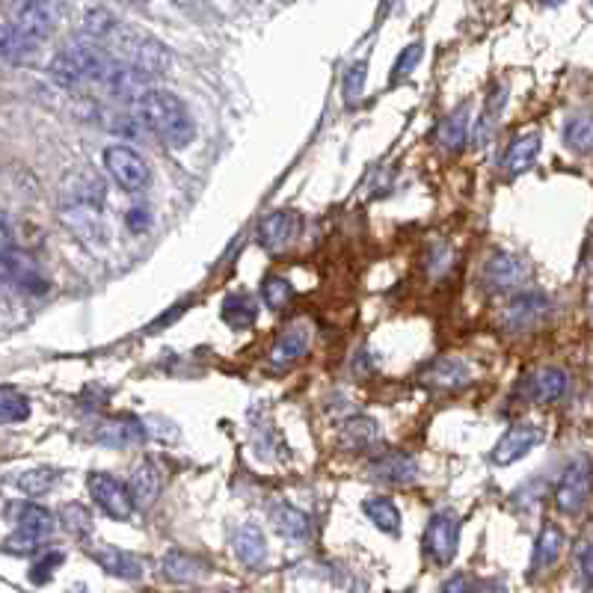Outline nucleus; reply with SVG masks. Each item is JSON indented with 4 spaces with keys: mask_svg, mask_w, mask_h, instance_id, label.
I'll use <instances>...</instances> for the list:
<instances>
[{
    "mask_svg": "<svg viewBox=\"0 0 593 593\" xmlns=\"http://www.w3.org/2000/svg\"><path fill=\"white\" fill-rule=\"evenodd\" d=\"M422 54H424L422 42H413V45H407V48L401 51V57H398L395 69H392V81L398 84V81L410 78V75L416 72V66L422 63Z\"/></svg>",
    "mask_w": 593,
    "mask_h": 593,
    "instance_id": "obj_36",
    "label": "nucleus"
},
{
    "mask_svg": "<svg viewBox=\"0 0 593 593\" xmlns=\"http://www.w3.org/2000/svg\"><path fill=\"white\" fill-rule=\"evenodd\" d=\"M161 570L170 582H178V585H193V582H202L208 576V564L190 552H181V549H172L164 555L161 561Z\"/></svg>",
    "mask_w": 593,
    "mask_h": 593,
    "instance_id": "obj_19",
    "label": "nucleus"
},
{
    "mask_svg": "<svg viewBox=\"0 0 593 593\" xmlns=\"http://www.w3.org/2000/svg\"><path fill=\"white\" fill-rule=\"evenodd\" d=\"M291 297H294V285L285 276H264V282H261V300H264L267 309L282 312L291 303Z\"/></svg>",
    "mask_w": 593,
    "mask_h": 593,
    "instance_id": "obj_34",
    "label": "nucleus"
},
{
    "mask_svg": "<svg viewBox=\"0 0 593 593\" xmlns=\"http://www.w3.org/2000/svg\"><path fill=\"white\" fill-rule=\"evenodd\" d=\"M30 416V398L15 386H0V422H24Z\"/></svg>",
    "mask_w": 593,
    "mask_h": 593,
    "instance_id": "obj_33",
    "label": "nucleus"
},
{
    "mask_svg": "<svg viewBox=\"0 0 593 593\" xmlns=\"http://www.w3.org/2000/svg\"><path fill=\"white\" fill-rule=\"evenodd\" d=\"M89 496H92V502L104 510L110 519H131L134 510H137V502L131 496V487L122 484L110 472H92L89 475Z\"/></svg>",
    "mask_w": 593,
    "mask_h": 593,
    "instance_id": "obj_7",
    "label": "nucleus"
},
{
    "mask_svg": "<svg viewBox=\"0 0 593 593\" xmlns=\"http://www.w3.org/2000/svg\"><path fill=\"white\" fill-rule=\"evenodd\" d=\"M531 276L528 261H522L513 253H493L487 258L484 270H481V282L487 291H513L522 288Z\"/></svg>",
    "mask_w": 593,
    "mask_h": 593,
    "instance_id": "obj_10",
    "label": "nucleus"
},
{
    "mask_svg": "<svg viewBox=\"0 0 593 593\" xmlns=\"http://www.w3.org/2000/svg\"><path fill=\"white\" fill-rule=\"evenodd\" d=\"M104 170L125 193H140L152 181L149 164L131 146H110V149H104Z\"/></svg>",
    "mask_w": 593,
    "mask_h": 593,
    "instance_id": "obj_5",
    "label": "nucleus"
},
{
    "mask_svg": "<svg viewBox=\"0 0 593 593\" xmlns=\"http://www.w3.org/2000/svg\"><path fill=\"white\" fill-rule=\"evenodd\" d=\"M469 104H463L460 110H451L439 128H436V143L448 152H460L469 143Z\"/></svg>",
    "mask_w": 593,
    "mask_h": 593,
    "instance_id": "obj_24",
    "label": "nucleus"
},
{
    "mask_svg": "<svg viewBox=\"0 0 593 593\" xmlns=\"http://www.w3.org/2000/svg\"><path fill=\"white\" fill-rule=\"evenodd\" d=\"M564 143H567V149H573L579 155L593 152V113H579L567 122Z\"/></svg>",
    "mask_w": 593,
    "mask_h": 593,
    "instance_id": "obj_32",
    "label": "nucleus"
},
{
    "mask_svg": "<svg viewBox=\"0 0 593 593\" xmlns=\"http://www.w3.org/2000/svg\"><path fill=\"white\" fill-rule=\"evenodd\" d=\"M12 516H15V534L6 543L12 552H30L42 546L51 537L54 522H57L51 510L39 508V505H18Z\"/></svg>",
    "mask_w": 593,
    "mask_h": 593,
    "instance_id": "obj_6",
    "label": "nucleus"
},
{
    "mask_svg": "<svg viewBox=\"0 0 593 593\" xmlns=\"http://www.w3.org/2000/svg\"><path fill=\"white\" fill-rule=\"evenodd\" d=\"M362 510H365V516H368L383 534H392V537L401 534V513H398L392 499H386V496H371V499L362 502Z\"/></svg>",
    "mask_w": 593,
    "mask_h": 593,
    "instance_id": "obj_29",
    "label": "nucleus"
},
{
    "mask_svg": "<svg viewBox=\"0 0 593 593\" xmlns=\"http://www.w3.org/2000/svg\"><path fill=\"white\" fill-rule=\"evenodd\" d=\"M564 552V531L552 522H546L537 534V543H534V555H531V573H543L549 570Z\"/></svg>",
    "mask_w": 593,
    "mask_h": 593,
    "instance_id": "obj_23",
    "label": "nucleus"
},
{
    "mask_svg": "<svg viewBox=\"0 0 593 593\" xmlns=\"http://www.w3.org/2000/svg\"><path fill=\"white\" fill-rule=\"evenodd\" d=\"M522 392H525V398L534 401V404H558V401H564L567 392H570V377H567V371L546 365V368H537V371L528 374Z\"/></svg>",
    "mask_w": 593,
    "mask_h": 593,
    "instance_id": "obj_14",
    "label": "nucleus"
},
{
    "mask_svg": "<svg viewBox=\"0 0 593 593\" xmlns=\"http://www.w3.org/2000/svg\"><path fill=\"white\" fill-rule=\"evenodd\" d=\"M125 223H128V229H131V232H143V229L149 226V211L134 208V211H128V214H125Z\"/></svg>",
    "mask_w": 593,
    "mask_h": 593,
    "instance_id": "obj_43",
    "label": "nucleus"
},
{
    "mask_svg": "<svg viewBox=\"0 0 593 593\" xmlns=\"http://www.w3.org/2000/svg\"><path fill=\"white\" fill-rule=\"evenodd\" d=\"M472 380V371L463 359L445 356L430 362L422 371V383L427 389H439V392H451V389H463Z\"/></svg>",
    "mask_w": 593,
    "mask_h": 593,
    "instance_id": "obj_16",
    "label": "nucleus"
},
{
    "mask_svg": "<svg viewBox=\"0 0 593 593\" xmlns=\"http://www.w3.org/2000/svg\"><path fill=\"white\" fill-rule=\"evenodd\" d=\"M39 42L21 33L15 24H0V57L9 63H24L36 54Z\"/></svg>",
    "mask_w": 593,
    "mask_h": 593,
    "instance_id": "obj_28",
    "label": "nucleus"
},
{
    "mask_svg": "<svg viewBox=\"0 0 593 593\" xmlns=\"http://www.w3.org/2000/svg\"><path fill=\"white\" fill-rule=\"evenodd\" d=\"M552 309V300L540 291H519L510 297V303L502 309V327L510 333L531 330L537 321H543Z\"/></svg>",
    "mask_w": 593,
    "mask_h": 593,
    "instance_id": "obj_9",
    "label": "nucleus"
},
{
    "mask_svg": "<svg viewBox=\"0 0 593 593\" xmlns=\"http://www.w3.org/2000/svg\"><path fill=\"white\" fill-rule=\"evenodd\" d=\"M505 104H508V89L505 86H496L493 95L487 98V107H484L481 119H478V131H475V143L478 146L481 143H490V137L496 134V125H499V116H502Z\"/></svg>",
    "mask_w": 593,
    "mask_h": 593,
    "instance_id": "obj_31",
    "label": "nucleus"
},
{
    "mask_svg": "<svg viewBox=\"0 0 593 593\" xmlns=\"http://www.w3.org/2000/svg\"><path fill=\"white\" fill-rule=\"evenodd\" d=\"M60 564H63V552H48V555H42V558L30 567V579H33L36 585H42V582H48V576H51Z\"/></svg>",
    "mask_w": 593,
    "mask_h": 593,
    "instance_id": "obj_39",
    "label": "nucleus"
},
{
    "mask_svg": "<svg viewBox=\"0 0 593 593\" xmlns=\"http://www.w3.org/2000/svg\"><path fill=\"white\" fill-rule=\"evenodd\" d=\"M18 6H27V9H36L54 21L63 18V9H66V0H18Z\"/></svg>",
    "mask_w": 593,
    "mask_h": 593,
    "instance_id": "obj_40",
    "label": "nucleus"
},
{
    "mask_svg": "<svg viewBox=\"0 0 593 593\" xmlns=\"http://www.w3.org/2000/svg\"><path fill=\"white\" fill-rule=\"evenodd\" d=\"M178 3H187V0H178Z\"/></svg>",
    "mask_w": 593,
    "mask_h": 593,
    "instance_id": "obj_48",
    "label": "nucleus"
},
{
    "mask_svg": "<svg viewBox=\"0 0 593 593\" xmlns=\"http://www.w3.org/2000/svg\"><path fill=\"white\" fill-rule=\"evenodd\" d=\"M220 318L232 327V330H250L258 318V306H255L253 294L247 291H229L220 303Z\"/></svg>",
    "mask_w": 593,
    "mask_h": 593,
    "instance_id": "obj_22",
    "label": "nucleus"
},
{
    "mask_svg": "<svg viewBox=\"0 0 593 593\" xmlns=\"http://www.w3.org/2000/svg\"><path fill=\"white\" fill-rule=\"evenodd\" d=\"M101 45H107V51H110L116 60L134 66V69L143 72L146 78H158V75H164V72L170 69V51H167V45L158 42V39L149 36V33L134 30V27L116 24V27L110 30V36H107Z\"/></svg>",
    "mask_w": 593,
    "mask_h": 593,
    "instance_id": "obj_3",
    "label": "nucleus"
},
{
    "mask_svg": "<svg viewBox=\"0 0 593 593\" xmlns=\"http://www.w3.org/2000/svg\"><path fill=\"white\" fill-rule=\"evenodd\" d=\"M442 593H472V585L466 576H451L445 585H442Z\"/></svg>",
    "mask_w": 593,
    "mask_h": 593,
    "instance_id": "obj_44",
    "label": "nucleus"
},
{
    "mask_svg": "<svg viewBox=\"0 0 593 593\" xmlns=\"http://www.w3.org/2000/svg\"><path fill=\"white\" fill-rule=\"evenodd\" d=\"M368 475L380 484H413L419 478V463L413 454L404 451H386L368 463Z\"/></svg>",
    "mask_w": 593,
    "mask_h": 593,
    "instance_id": "obj_15",
    "label": "nucleus"
},
{
    "mask_svg": "<svg viewBox=\"0 0 593 593\" xmlns=\"http://www.w3.org/2000/svg\"><path fill=\"white\" fill-rule=\"evenodd\" d=\"M270 522L285 540H306L309 531H312L309 516L300 508H294V505H285V502H279L276 508L270 510Z\"/></svg>",
    "mask_w": 593,
    "mask_h": 593,
    "instance_id": "obj_26",
    "label": "nucleus"
},
{
    "mask_svg": "<svg viewBox=\"0 0 593 593\" xmlns=\"http://www.w3.org/2000/svg\"><path fill=\"white\" fill-rule=\"evenodd\" d=\"M365 78H368V63L365 60L353 63L347 69V75H344V98H347V104H356V98L365 89Z\"/></svg>",
    "mask_w": 593,
    "mask_h": 593,
    "instance_id": "obj_37",
    "label": "nucleus"
},
{
    "mask_svg": "<svg viewBox=\"0 0 593 593\" xmlns=\"http://www.w3.org/2000/svg\"><path fill=\"white\" fill-rule=\"evenodd\" d=\"M341 442L347 445V448H356V451H362V448H368V445H374L377 442V436H380V427L374 419H368V416H353V419H347V422L341 424Z\"/></svg>",
    "mask_w": 593,
    "mask_h": 593,
    "instance_id": "obj_30",
    "label": "nucleus"
},
{
    "mask_svg": "<svg viewBox=\"0 0 593 593\" xmlns=\"http://www.w3.org/2000/svg\"><path fill=\"white\" fill-rule=\"evenodd\" d=\"M591 318H593V294H591Z\"/></svg>",
    "mask_w": 593,
    "mask_h": 593,
    "instance_id": "obj_47",
    "label": "nucleus"
},
{
    "mask_svg": "<svg viewBox=\"0 0 593 593\" xmlns=\"http://www.w3.org/2000/svg\"><path fill=\"white\" fill-rule=\"evenodd\" d=\"M0 276L9 285H15L18 291H27V294H45L48 291V279L39 270V264L27 253H21L18 247L0 258Z\"/></svg>",
    "mask_w": 593,
    "mask_h": 593,
    "instance_id": "obj_12",
    "label": "nucleus"
},
{
    "mask_svg": "<svg viewBox=\"0 0 593 593\" xmlns=\"http://www.w3.org/2000/svg\"><path fill=\"white\" fill-rule=\"evenodd\" d=\"M309 344H312V333H309V327H303V324H294L291 330H285L276 344H273V350H270V368L273 371H285V368H291L294 362H300L306 353H309Z\"/></svg>",
    "mask_w": 593,
    "mask_h": 593,
    "instance_id": "obj_17",
    "label": "nucleus"
},
{
    "mask_svg": "<svg viewBox=\"0 0 593 593\" xmlns=\"http://www.w3.org/2000/svg\"><path fill=\"white\" fill-rule=\"evenodd\" d=\"M472 593H508V588H505L499 579H490V582H484V585L472 588Z\"/></svg>",
    "mask_w": 593,
    "mask_h": 593,
    "instance_id": "obj_45",
    "label": "nucleus"
},
{
    "mask_svg": "<svg viewBox=\"0 0 593 593\" xmlns=\"http://www.w3.org/2000/svg\"><path fill=\"white\" fill-rule=\"evenodd\" d=\"M460 546V522L451 510H439L430 516L427 531H424V552L430 555L433 564L445 567L454 561Z\"/></svg>",
    "mask_w": 593,
    "mask_h": 593,
    "instance_id": "obj_8",
    "label": "nucleus"
},
{
    "mask_svg": "<svg viewBox=\"0 0 593 593\" xmlns=\"http://www.w3.org/2000/svg\"><path fill=\"white\" fill-rule=\"evenodd\" d=\"M540 442H543L540 427H534V424H513V427L505 430V436L496 442V448L490 451V460L496 466H510L516 460H522L528 451H534Z\"/></svg>",
    "mask_w": 593,
    "mask_h": 593,
    "instance_id": "obj_13",
    "label": "nucleus"
},
{
    "mask_svg": "<svg viewBox=\"0 0 593 593\" xmlns=\"http://www.w3.org/2000/svg\"><path fill=\"white\" fill-rule=\"evenodd\" d=\"M300 229H303V220H300L294 211L282 208V211L267 214V217L258 223L255 238H258V244H261L267 253H279V250H288V247L300 238Z\"/></svg>",
    "mask_w": 593,
    "mask_h": 593,
    "instance_id": "obj_11",
    "label": "nucleus"
},
{
    "mask_svg": "<svg viewBox=\"0 0 593 593\" xmlns=\"http://www.w3.org/2000/svg\"><path fill=\"white\" fill-rule=\"evenodd\" d=\"M591 493L593 460L588 454H579V457H573L564 466V472H561V478L555 484V508L561 510V513H567V516H576V513H582V510L588 508Z\"/></svg>",
    "mask_w": 593,
    "mask_h": 593,
    "instance_id": "obj_4",
    "label": "nucleus"
},
{
    "mask_svg": "<svg viewBox=\"0 0 593 593\" xmlns=\"http://www.w3.org/2000/svg\"><path fill=\"white\" fill-rule=\"evenodd\" d=\"M116 66V57L92 42V39H81V42H72L66 45L48 66V75L51 81L66 89H78L84 84H107L110 72Z\"/></svg>",
    "mask_w": 593,
    "mask_h": 593,
    "instance_id": "obj_2",
    "label": "nucleus"
},
{
    "mask_svg": "<svg viewBox=\"0 0 593 593\" xmlns=\"http://www.w3.org/2000/svg\"><path fill=\"white\" fill-rule=\"evenodd\" d=\"M60 522H63V528H69L72 534H89V528H92V519H89L84 505H66L63 513H60Z\"/></svg>",
    "mask_w": 593,
    "mask_h": 593,
    "instance_id": "obj_38",
    "label": "nucleus"
},
{
    "mask_svg": "<svg viewBox=\"0 0 593 593\" xmlns=\"http://www.w3.org/2000/svg\"><path fill=\"white\" fill-rule=\"evenodd\" d=\"M579 570H582V579L593 588V540H588L579 552Z\"/></svg>",
    "mask_w": 593,
    "mask_h": 593,
    "instance_id": "obj_41",
    "label": "nucleus"
},
{
    "mask_svg": "<svg viewBox=\"0 0 593 593\" xmlns=\"http://www.w3.org/2000/svg\"><path fill=\"white\" fill-rule=\"evenodd\" d=\"M149 433H146V427L137 422L134 416H122V419H113V422H104L98 427V442H104V445H137V442H143Z\"/></svg>",
    "mask_w": 593,
    "mask_h": 593,
    "instance_id": "obj_27",
    "label": "nucleus"
},
{
    "mask_svg": "<svg viewBox=\"0 0 593 593\" xmlns=\"http://www.w3.org/2000/svg\"><path fill=\"white\" fill-rule=\"evenodd\" d=\"M232 546H235V555L244 567H261L264 558H267V540H264V531L255 522H247L235 531Z\"/></svg>",
    "mask_w": 593,
    "mask_h": 593,
    "instance_id": "obj_21",
    "label": "nucleus"
},
{
    "mask_svg": "<svg viewBox=\"0 0 593 593\" xmlns=\"http://www.w3.org/2000/svg\"><path fill=\"white\" fill-rule=\"evenodd\" d=\"M131 496L137 502V508H149L158 496H161V472L152 460H143L134 472H131Z\"/></svg>",
    "mask_w": 593,
    "mask_h": 593,
    "instance_id": "obj_25",
    "label": "nucleus"
},
{
    "mask_svg": "<svg viewBox=\"0 0 593 593\" xmlns=\"http://www.w3.org/2000/svg\"><path fill=\"white\" fill-rule=\"evenodd\" d=\"M540 134L537 131H531V134H519L513 143L508 146V152H505V158H502V170L505 175H522V172H528L534 167V161H537V155H540Z\"/></svg>",
    "mask_w": 593,
    "mask_h": 593,
    "instance_id": "obj_20",
    "label": "nucleus"
},
{
    "mask_svg": "<svg viewBox=\"0 0 593 593\" xmlns=\"http://www.w3.org/2000/svg\"><path fill=\"white\" fill-rule=\"evenodd\" d=\"M92 558H95V564H98L104 573H110V576H116V579L137 582V579L143 576V564H140V558H137V555H131V552H125V549H116V546H98V549L92 552Z\"/></svg>",
    "mask_w": 593,
    "mask_h": 593,
    "instance_id": "obj_18",
    "label": "nucleus"
},
{
    "mask_svg": "<svg viewBox=\"0 0 593 593\" xmlns=\"http://www.w3.org/2000/svg\"><path fill=\"white\" fill-rule=\"evenodd\" d=\"M12 250H15V238H12V229H9L6 214L0 211V258L6 253H12Z\"/></svg>",
    "mask_w": 593,
    "mask_h": 593,
    "instance_id": "obj_42",
    "label": "nucleus"
},
{
    "mask_svg": "<svg viewBox=\"0 0 593 593\" xmlns=\"http://www.w3.org/2000/svg\"><path fill=\"white\" fill-rule=\"evenodd\" d=\"M540 3H543V6H561L564 0H540Z\"/></svg>",
    "mask_w": 593,
    "mask_h": 593,
    "instance_id": "obj_46",
    "label": "nucleus"
},
{
    "mask_svg": "<svg viewBox=\"0 0 593 593\" xmlns=\"http://www.w3.org/2000/svg\"><path fill=\"white\" fill-rule=\"evenodd\" d=\"M134 116L146 131H152L170 149H187L196 140V122H193L187 104L175 92L149 86L134 101Z\"/></svg>",
    "mask_w": 593,
    "mask_h": 593,
    "instance_id": "obj_1",
    "label": "nucleus"
},
{
    "mask_svg": "<svg viewBox=\"0 0 593 593\" xmlns=\"http://www.w3.org/2000/svg\"><path fill=\"white\" fill-rule=\"evenodd\" d=\"M57 484V469H48V466H39V469H30L18 478V487L27 493V496H45L51 487Z\"/></svg>",
    "mask_w": 593,
    "mask_h": 593,
    "instance_id": "obj_35",
    "label": "nucleus"
}]
</instances>
